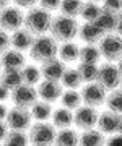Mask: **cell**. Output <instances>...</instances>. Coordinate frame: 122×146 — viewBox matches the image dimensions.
<instances>
[{
  "label": "cell",
  "mask_w": 122,
  "mask_h": 146,
  "mask_svg": "<svg viewBox=\"0 0 122 146\" xmlns=\"http://www.w3.org/2000/svg\"><path fill=\"white\" fill-rule=\"evenodd\" d=\"M52 13L47 10H44L41 7H33V8H28V11L25 13V23L23 26L25 29L31 33L33 36H43V34H47L51 31V26H52Z\"/></svg>",
  "instance_id": "1"
},
{
  "label": "cell",
  "mask_w": 122,
  "mask_h": 146,
  "mask_svg": "<svg viewBox=\"0 0 122 146\" xmlns=\"http://www.w3.org/2000/svg\"><path fill=\"white\" fill-rule=\"evenodd\" d=\"M59 52V42L49 34L43 36H36L33 42L31 49H29V57L36 63H44L46 60L57 57Z\"/></svg>",
  "instance_id": "2"
},
{
  "label": "cell",
  "mask_w": 122,
  "mask_h": 146,
  "mask_svg": "<svg viewBox=\"0 0 122 146\" xmlns=\"http://www.w3.org/2000/svg\"><path fill=\"white\" fill-rule=\"evenodd\" d=\"M78 21L70 16L59 15L52 18V26H51V36L57 42H70L78 36Z\"/></svg>",
  "instance_id": "3"
},
{
  "label": "cell",
  "mask_w": 122,
  "mask_h": 146,
  "mask_svg": "<svg viewBox=\"0 0 122 146\" xmlns=\"http://www.w3.org/2000/svg\"><path fill=\"white\" fill-rule=\"evenodd\" d=\"M55 127L47 122H37L29 127L28 138L33 146H52L55 141Z\"/></svg>",
  "instance_id": "4"
},
{
  "label": "cell",
  "mask_w": 122,
  "mask_h": 146,
  "mask_svg": "<svg viewBox=\"0 0 122 146\" xmlns=\"http://www.w3.org/2000/svg\"><path fill=\"white\" fill-rule=\"evenodd\" d=\"M101 57L107 62H117L122 57V36L116 33H109L101 37L98 42Z\"/></svg>",
  "instance_id": "5"
},
{
  "label": "cell",
  "mask_w": 122,
  "mask_h": 146,
  "mask_svg": "<svg viewBox=\"0 0 122 146\" xmlns=\"http://www.w3.org/2000/svg\"><path fill=\"white\" fill-rule=\"evenodd\" d=\"M25 23V13L21 8L15 5H8L0 10V29L7 33H13L20 29Z\"/></svg>",
  "instance_id": "6"
},
{
  "label": "cell",
  "mask_w": 122,
  "mask_h": 146,
  "mask_svg": "<svg viewBox=\"0 0 122 146\" xmlns=\"http://www.w3.org/2000/svg\"><path fill=\"white\" fill-rule=\"evenodd\" d=\"M81 101L85 102V106H90V107H101V106L106 104V98H107V91L99 83H85L81 86Z\"/></svg>",
  "instance_id": "7"
},
{
  "label": "cell",
  "mask_w": 122,
  "mask_h": 146,
  "mask_svg": "<svg viewBox=\"0 0 122 146\" xmlns=\"http://www.w3.org/2000/svg\"><path fill=\"white\" fill-rule=\"evenodd\" d=\"M121 73L117 67L112 62H106L98 67V76H96V83H99L106 91H114L119 88L121 83Z\"/></svg>",
  "instance_id": "8"
},
{
  "label": "cell",
  "mask_w": 122,
  "mask_h": 146,
  "mask_svg": "<svg viewBox=\"0 0 122 146\" xmlns=\"http://www.w3.org/2000/svg\"><path fill=\"white\" fill-rule=\"evenodd\" d=\"M33 115L29 112V109H23V107H16L13 106L8 114H7L5 123L8 125L10 130H21L26 131L29 130V127L33 125Z\"/></svg>",
  "instance_id": "9"
},
{
  "label": "cell",
  "mask_w": 122,
  "mask_h": 146,
  "mask_svg": "<svg viewBox=\"0 0 122 146\" xmlns=\"http://www.w3.org/2000/svg\"><path fill=\"white\" fill-rule=\"evenodd\" d=\"M10 99L16 107H23V109H31L33 104L36 102L37 98V91L34 86L29 84H20L18 88H15L10 93Z\"/></svg>",
  "instance_id": "10"
},
{
  "label": "cell",
  "mask_w": 122,
  "mask_h": 146,
  "mask_svg": "<svg viewBox=\"0 0 122 146\" xmlns=\"http://www.w3.org/2000/svg\"><path fill=\"white\" fill-rule=\"evenodd\" d=\"M98 110L90 106H80L78 109L73 112V123L78 127L80 130H91L96 127L98 122Z\"/></svg>",
  "instance_id": "11"
},
{
  "label": "cell",
  "mask_w": 122,
  "mask_h": 146,
  "mask_svg": "<svg viewBox=\"0 0 122 146\" xmlns=\"http://www.w3.org/2000/svg\"><path fill=\"white\" fill-rule=\"evenodd\" d=\"M37 84H39V86L36 88L37 98H41V101H46V102H51V104H54L55 101L60 99V96H62V93H64L60 81L43 80V81H39Z\"/></svg>",
  "instance_id": "12"
},
{
  "label": "cell",
  "mask_w": 122,
  "mask_h": 146,
  "mask_svg": "<svg viewBox=\"0 0 122 146\" xmlns=\"http://www.w3.org/2000/svg\"><path fill=\"white\" fill-rule=\"evenodd\" d=\"M41 76L44 80H52V81H60L62 75L65 73L67 67L65 62H62L60 58L54 57L51 60H46L44 63H41Z\"/></svg>",
  "instance_id": "13"
},
{
  "label": "cell",
  "mask_w": 122,
  "mask_h": 146,
  "mask_svg": "<svg viewBox=\"0 0 122 146\" xmlns=\"http://www.w3.org/2000/svg\"><path fill=\"white\" fill-rule=\"evenodd\" d=\"M119 120H121V115L112 112V110L107 109L106 112L98 115V130L104 135H114L117 133V128H119Z\"/></svg>",
  "instance_id": "14"
},
{
  "label": "cell",
  "mask_w": 122,
  "mask_h": 146,
  "mask_svg": "<svg viewBox=\"0 0 122 146\" xmlns=\"http://www.w3.org/2000/svg\"><path fill=\"white\" fill-rule=\"evenodd\" d=\"M0 63H2V70H21L26 65V58L23 52L10 47L0 55Z\"/></svg>",
  "instance_id": "15"
},
{
  "label": "cell",
  "mask_w": 122,
  "mask_h": 146,
  "mask_svg": "<svg viewBox=\"0 0 122 146\" xmlns=\"http://www.w3.org/2000/svg\"><path fill=\"white\" fill-rule=\"evenodd\" d=\"M33 42H34V36L25 28H20L10 34V47L20 52H26V50L29 52Z\"/></svg>",
  "instance_id": "16"
},
{
  "label": "cell",
  "mask_w": 122,
  "mask_h": 146,
  "mask_svg": "<svg viewBox=\"0 0 122 146\" xmlns=\"http://www.w3.org/2000/svg\"><path fill=\"white\" fill-rule=\"evenodd\" d=\"M103 36H104V33L101 31L93 21H85L83 25H80L77 37L80 41H83L85 44H98Z\"/></svg>",
  "instance_id": "17"
},
{
  "label": "cell",
  "mask_w": 122,
  "mask_h": 146,
  "mask_svg": "<svg viewBox=\"0 0 122 146\" xmlns=\"http://www.w3.org/2000/svg\"><path fill=\"white\" fill-rule=\"evenodd\" d=\"M52 125L59 130L62 128H70V125L73 123V112L65 107H60V109L52 110Z\"/></svg>",
  "instance_id": "18"
},
{
  "label": "cell",
  "mask_w": 122,
  "mask_h": 146,
  "mask_svg": "<svg viewBox=\"0 0 122 146\" xmlns=\"http://www.w3.org/2000/svg\"><path fill=\"white\" fill-rule=\"evenodd\" d=\"M78 54H80V47L78 44H75L73 41L70 42H62L59 46V58L65 63H70V62H78Z\"/></svg>",
  "instance_id": "19"
},
{
  "label": "cell",
  "mask_w": 122,
  "mask_h": 146,
  "mask_svg": "<svg viewBox=\"0 0 122 146\" xmlns=\"http://www.w3.org/2000/svg\"><path fill=\"white\" fill-rule=\"evenodd\" d=\"M93 23H95L96 26L99 28L104 34L114 33V29H116V13L107 11V10H103V8H101L99 16H98L96 21H93Z\"/></svg>",
  "instance_id": "20"
},
{
  "label": "cell",
  "mask_w": 122,
  "mask_h": 146,
  "mask_svg": "<svg viewBox=\"0 0 122 146\" xmlns=\"http://www.w3.org/2000/svg\"><path fill=\"white\" fill-rule=\"evenodd\" d=\"M106 145V138L104 133H101L99 130H85L80 135V143L78 146H104Z\"/></svg>",
  "instance_id": "21"
},
{
  "label": "cell",
  "mask_w": 122,
  "mask_h": 146,
  "mask_svg": "<svg viewBox=\"0 0 122 146\" xmlns=\"http://www.w3.org/2000/svg\"><path fill=\"white\" fill-rule=\"evenodd\" d=\"M0 83L10 91H13L20 84H23L21 70H2L0 72Z\"/></svg>",
  "instance_id": "22"
},
{
  "label": "cell",
  "mask_w": 122,
  "mask_h": 146,
  "mask_svg": "<svg viewBox=\"0 0 122 146\" xmlns=\"http://www.w3.org/2000/svg\"><path fill=\"white\" fill-rule=\"evenodd\" d=\"M78 60L83 63H96L101 60V52L98 44H85L80 47V54H78Z\"/></svg>",
  "instance_id": "23"
},
{
  "label": "cell",
  "mask_w": 122,
  "mask_h": 146,
  "mask_svg": "<svg viewBox=\"0 0 122 146\" xmlns=\"http://www.w3.org/2000/svg\"><path fill=\"white\" fill-rule=\"evenodd\" d=\"M80 143V135L72 128H62L55 135V146H78Z\"/></svg>",
  "instance_id": "24"
},
{
  "label": "cell",
  "mask_w": 122,
  "mask_h": 146,
  "mask_svg": "<svg viewBox=\"0 0 122 146\" xmlns=\"http://www.w3.org/2000/svg\"><path fill=\"white\" fill-rule=\"evenodd\" d=\"M29 112H31L33 119H36L37 122H46L52 117V104L46 101H36L29 109Z\"/></svg>",
  "instance_id": "25"
},
{
  "label": "cell",
  "mask_w": 122,
  "mask_h": 146,
  "mask_svg": "<svg viewBox=\"0 0 122 146\" xmlns=\"http://www.w3.org/2000/svg\"><path fill=\"white\" fill-rule=\"evenodd\" d=\"M59 101L62 102V107H65V109H69V110L78 109L80 106H81V102H83L81 101V94L77 89H67V91H64Z\"/></svg>",
  "instance_id": "26"
},
{
  "label": "cell",
  "mask_w": 122,
  "mask_h": 146,
  "mask_svg": "<svg viewBox=\"0 0 122 146\" xmlns=\"http://www.w3.org/2000/svg\"><path fill=\"white\" fill-rule=\"evenodd\" d=\"M77 72L81 78V83H93V81H96V76H98V65L80 62L77 67Z\"/></svg>",
  "instance_id": "27"
},
{
  "label": "cell",
  "mask_w": 122,
  "mask_h": 146,
  "mask_svg": "<svg viewBox=\"0 0 122 146\" xmlns=\"http://www.w3.org/2000/svg\"><path fill=\"white\" fill-rule=\"evenodd\" d=\"M28 138L26 131H21V130H8L5 140L2 141L3 146H28Z\"/></svg>",
  "instance_id": "28"
},
{
  "label": "cell",
  "mask_w": 122,
  "mask_h": 146,
  "mask_svg": "<svg viewBox=\"0 0 122 146\" xmlns=\"http://www.w3.org/2000/svg\"><path fill=\"white\" fill-rule=\"evenodd\" d=\"M21 76H23V83L29 84V86H36L41 81V70L36 65H25L21 68Z\"/></svg>",
  "instance_id": "29"
},
{
  "label": "cell",
  "mask_w": 122,
  "mask_h": 146,
  "mask_svg": "<svg viewBox=\"0 0 122 146\" xmlns=\"http://www.w3.org/2000/svg\"><path fill=\"white\" fill-rule=\"evenodd\" d=\"M60 84L65 86V88H69V89L80 88L83 83H81V78H80L77 68H67L65 73L62 75V78H60Z\"/></svg>",
  "instance_id": "30"
},
{
  "label": "cell",
  "mask_w": 122,
  "mask_h": 146,
  "mask_svg": "<svg viewBox=\"0 0 122 146\" xmlns=\"http://www.w3.org/2000/svg\"><path fill=\"white\" fill-rule=\"evenodd\" d=\"M83 5V0H62L59 10L62 11L64 16H70V18H77L80 16V10Z\"/></svg>",
  "instance_id": "31"
},
{
  "label": "cell",
  "mask_w": 122,
  "mask_h": 146,
  "mask_svg": "<svg viewBox=\"0 0 122 146\" xmlns=\"http://www.w3.org/2000/svg\"><path fill=\"white\" fill-rule=\"evenodd\" d=\"M99 13H101V7L96 2H90V0L83 2L81 10H80V16L85 21H96V18L99 16Z\"/></svg>",
  "instance_id": "32"
},
{
  "label": "cell",
  "mask_w": 122,
  "mask_h": 146,
  "mask_svg": "<svg viewBox=\"0 0 122 146\" xmlns=\"http://www.w3.org/2000/svg\"><path fill=\"white\" fill-rule=\"evenodd\" d=\"M106 106L109 110L122 115V91L121 89H114V91H111V94H107Z\"/></svg>",
  "instance_id": "33"
},
{
  "label": "cell",
  "mask_w": 122,
  "mask_h": 146,
  "mask_svg": "<svg viewBox=\"0 0 122 146\" xmlns=\"http://www.w3.org/2000/svg\"><path fill=\"white\" fill-rule=\"evenodd\" d=\"M103 10L112 11V13H119L122 11V0H103Z\"/></svg>",
  "instance_id": "34"
},
{
  "label": "cell",
  "mask_w": 122,
  "mask_h": 146,
  "mask_svg": "<svg viewBox=\"0 0 122 146\" xmlns=\"http://www.w3.org/2000/svg\"><path fill=\"white\" fill-rule=\"evenodd\" d=\"M60 2H62V0H37L39 7H41V8H44V10H47V11H55V10H59Z\"/></svg>",
  "instance_id": "35"
},
{
  "label": "cell",
  "mask_w": 122,
  "mask_h": 146,
  "mask_svg": "<svg viewBox=\"0 0 122 146\" xmlns=\"http://www.w3.org/2000/svg\"><path fill=\"white\" fill-rule=\"evenodd\" d=\"M10 49V34L3 29H0V55Z\"/></svg>",
  "instance_id": "36"
},
{
  "label": "cell",
  "mask_w": 122,
  "mask_h": 146,
  "mask_svg": "<svg viewBox=\"0 0 122 146\" xmlns=\"http://www.w3.org/2000/svg\"><path fill=\"white\" fill-rule=\"evenodd\" d=\"M11 2L18 8H33L37 3V0H11Z\"/></svg>",
  "instance_id": "37"
},
{
  "label": "cell",
  "mask_w": 122,
  "mask_h": 146,
  "mask_svg": "<svg viewBox=\"0 0 122 146\" xmlns=\"http://www.w3.org/2000/svg\"><path fill=\"white\" fill-rule=\"evenodd\" d=\"M104 146H122V135L121 133H114L109 138H106V145Z\"/></svg>",
  "instance_id": "38"
},
{
  "label": "cell",
  "mask_w": 122,
  "mask_h": 146,
  "mask_svg": "<svg viewBox=\"0 0 122 146\" xmlns=\"http://www.w3.org/2000/svg\"><path fill=\"white\" fill-rule=\"evenodd\" d=\"M114 33L122 36V11H119L116 15V29H114Z\"/></svg>",
  "instance_id": "39"
},
{
  "label": "cell",
  "mask_w": 122,
  "mask_h": 146,
  "mask_svg": "<svg viewBox=\"0 0 122 146\" xmlns=\"http://www.w3.org/2000/svg\"><path fill=\"white\" fill-rule=\"evenodd\" d=\"M8 125L5 123V120H0V143L5 140V136H7V133H8Z\"/></svg>",
  "instance_id": "40"
},
{
  "label": "cell",
  "mask_w": 122,
  "mask_h": 146,
  "mask_svg": "<svg viewBox=\"0 0 122 146\" xmlns=\"http://www.w3.org/2000/svg\"><path fill=\"white\" fill-rule=\"evenodd\" d=\"M10 93H11L10 89L5 88L3 84L0 83V102H3L5 99H8V98H10Z\"/></svg>",
  "instance_id": "41"
},
{
  "label": "cell",
  "mask_w": 122,
  "mask_h": 146,
  "mask_svg": "<svg viewBox=\"0 0 122 146\" xmlns=\"http://www.w3.org/2000/svg\"><path fill=\"white\" fill-rule=\"evenodd\" d=\"M7 114H8V109L5 107L3 102H0V120H5L7 119Z\"/></svg>",
  "instance_id": "42"
},
{
  "label": "cell",
  "mask_w": 122,
  "mask_h": 146,
  "mask_svg": "<svg viewBox=\"0 0 122 146\" xmlns=\"http://www.w3.org/2000/svg\"><path fill=\"white\" fill-rule=\"evenodd\" d=\"M10 2H11V0H0V10H2V8H5V7H8V5H10Z\"/></svg>",
  "instance_id": "43"
},
{
  "label": "cell",
  "mask_w": 122,
  "mask_h": 146,
  "mask_svg": "<svg viewBox=\"0 0 122 146\" xmlns=\"http://www.w3.org/2000/svg\"><path fill=\"white\" fill-rule=\"evenodd\" d=\"M116 67H117V70H119V73H121V76H122V57L119 58V60H117Z\"/></svg>",
  "instance_id": "44"
},
{
  "label": "cell",
  "mask_w": 122,
  "mask_h": 146,
  "mask_svg": "<svg viewBox=\"0 0 122 146\" xmlns=\"http://www.w3.org/2000/svg\"><path fill=\"white\" fill-rule=\"evenodd\" d=\"M117 133L122 135V115H121V120H119V128H117Z\"/></svg>",
  "instance_id": "45"
},
{
  "label": "cell",
  "mask_w": 122,
  "mask_h": 146,
  "mask_svg": "<svg viewBox=\"0 0 122 146\" xmlns=\"http://www.w3.org/2000/svg\"><path fill=\"white\" fill-rule=\"evenodd\" d=\"M117 89H121V91H122V78H121V83H119V88H117Z\"/></svg>",
  "instance_id": "46"
},
{
  "label": "cell",
  "mask_w": 122,
  "mask_h": 146,
  "mask_svg": "<svg viewBox=\"0 0 122 146\" xmlns=\"http://www.w3.org/2000/svg\"><path fill=\"white\" fill-rule=\"evenodd\" d=\"M90 2H96L98 3V2H103V0H90Z\"/></svg>",
  "instance_id": "47"
},
{
  "label": "cell",
  "mask_w": 122,
  "mask_h": 146,
  "mask_svg": "<svg viewBox=\"0 0 122 146\" xmlns=\"http://www.w3.org/2000/svg\"><path fill=\"white\" fill-rule=\"evenodd\" d=\"M0 72H2V63H0Z\"/></svg>",
  "instance_id": "48"
},
{
  "label": "cell",
  "mask_w": 122,
  "mask_h": 146,
  "mask_svg": "<svg viewBox=\"0 0 122 146\" xmlns=\"http://www.w3.org/2000/svg\"><path fill=\"white\" fill-rule=\"evenodd\" d=\"M52 146H55V145H52Z\"/></svg>",
  "instance_id": "49"
},
{
  "label": "cell",
  "mask_w": 122,
  "mask_h": 146,
  "mask_svg": "<svg viewBox=\"0 0 122 146\" xmlns=\"http://www.w3.org/2000/svg\"><path fill=\"white\" fill-rule=\"evenodd\" d=\"M0 146H2V145H0Z\"/></svg>",
  "instance_id": "50"
},
{
  "label": "cell",
  "mask_w": 122,
  "mask_h": 146,
  "mask_svg": "<svg viewBox=\"0 0 122 146\" xmlns=\"http://www.w3.org/2000/svg\"><path fill=\"white\" fill-rule=\"evenodd\" d=\"M31 146H33V145H31Z\"/></svg>",
  "instance_id": "51"
}]
</instances>
